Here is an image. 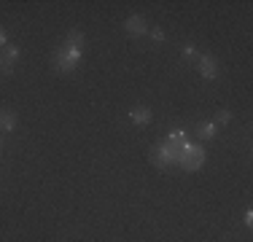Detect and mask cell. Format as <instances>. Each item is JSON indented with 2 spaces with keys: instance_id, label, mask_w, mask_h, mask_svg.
<instances>
[{
  "instance_id": "cell-1",
  "label": "cell",
  "mask_w": 253,
  "mask_h": 242,
  "mask_svg": "<svg viewBox=\"0 0 253 242\" xmlns=\"http://www.w3.org/2000/svg\"><path fill=\"white\" fill-rule=\"evenodd\" d=\"M186 145H175V143H170V140H162V143H156L151 151H148V159L154 161L156 167H170V164H178V159H180V151H183Z\"/></svg>"
},
{
  "instance_id": "cell-2",
  "label": "cell",
  "mask_w": 253,
  "mask_h": 242,
  "mask_svg": "<svg viewBox=\"0 0 253 242\" xmlns=\"http://www.w3.org/2000/svg\"><path fill=\"white\" fill-rule=\"evenodd\" d=\"M178 164L186 169V172H194V169H200L205 164V148L200 143H186V148L180 151V159Z\"/></svg>"
},
{
  "instance_id": "cell-3",
  "label": "cell",
  "mask_w": 253,
  "mask_h": 242,
  "mask_svg": "<svg viewBox=\"0 0 253 242\" xmlns=\"http://www.w3.org/2000/svg\"><path fill=\"white\" fill-rule=\"evenodd\" d=\"M81 62V54L78 51H70V48H57L54 51V57H51V65H54V70H59V73H70V70H76V65Z\"/></svg>"
},
{
  "instance_id": "cell-4",
  "label": "cell",
  "mask_w": 253,
  "mask_h": 242,
  "mask_svg": "<svg viewBox=\"0 0 253 242\" xmlns=\"http://www.w3.org/2000/svg\"><path fill=\"white\" fill-rule=\"evenodd\" d=\"M16 59H19V48L5 43L3 48H0V73H14Z\"/></svg>"
},
{
  "instance_id": "cell-5",
  "label": "cell",
  "mask_w": 253,
  "mask_h": 242,
  "mask_svg": "<svg viewBox=\"0 0 253 242\" xmlns=\"http://www.w3.org/2000/svg\"><path fill=\"white\" fill-rule=\"evenodd\" d=\"M200 73H202V78H208V81H215V78H218V62H215V57L202 54L200 57Z\"/></svg>"
},
{
  "instance_id": "cell-6",
  "label": "cell",
  "mask_w": 253,
  "mask_h": 242,
  "mask_svg": "<svg viewBox=\"0 0 253 242\" xmlns=\"http://www.w3.org/2000/svg\"><path fill=\"white\" fill-rule=\"evenodd\" d=\"M124 30H126L129 35H135V38H137V35H146V33H148V22L143 19V16L135 14V16H129V19L124 22Z\"/></svg>"
},
{
  "instance_id": "cell-7",
  "label": "cell",
  "mask_w": 253,
  "mask_h": 242,
  "mask_svg": "<svg viewBox=\"0 0 253 242\" xmlns=\"http://www.w3.org/2000/svg\"><path fill=\"white\" fill-rule=\"evenodd\" d=\"M65 48H70V51H78L81 54V48L86 46V38H84V33H78V30H70L68 35H65Z\"/></svg>"
},
{
  "instance_id": "cell-8",
  "label": "cell",
  "mask_w": 253,
  "mask_h": 242,
  "mask_svg": "<svg viewBox=\"0 0 253 242\" xmlns=\"http://www.w3.org/2000/svg\"><path fill=\"white\" fill-rule=\"evenodd\" d=\"M151 108H146V105H137V108H132L129 111V119L135 121L137 126H146V124H151Z\"/></svg>"
},
{
  "instance_id": "cell-9",
  "label": "cell",
  "mask_w": 253,
  "mask_h": 242,
  "mask_svg": "<svg viewBox=\"0 0 253 242\" xmlns=\"http://www.w3.org/2000/svg\"><path fill=\"white\" fill-rule=\"evenodd\" d=\"M194 135L200 137V140H213V137L218 135V126H215L213 121H202V124H197Z\"/></svg>"
},
{
  "instance_id": "cell-10",
  "label": "cell",
  "mask_w": 253,
  "mask_h": 242,
  "mask_svg": "<svg viewBox=\"0 0 253 242\" xmlns=\"http://www.w3.org/2000/svg\"><path fill=\"white\" fill-rule=\"evenodd\" d=\"M0 129H3V132L16 129V116L11 111H0Z\"/></svg>"
},
{
  "instance_id": "cell-11",
  "label": "cell",
  "mask_w": 253,
  "mask_h": 242,
  "mask_svg": "<svg viewBox=\"0 0 253 242\" xmlns=\"http://www.w3.org/2000/svg\"><path fill=\"white\" fill-rule=\"evenodd\" d=\"M167 140L175 143V145H186V143H189V137H186V132H183V129H172Z\"/></svg>"
},
{
  "instance_id": "cell-12",
  "label": "cell",
  "mask_w": 253,
  "mask_h": 242,
  "mask_svg": "<svg viewBox=\"0 0 253 242\" xmlns=\"http://www.w3.org/2000/svg\"><path fill=\"white\" fill-rule=\"evenodd\" d=\"M229 121H232V111H226V108H224V111L215 113V121H213V124H215V126H226Z\"/></svg>"
},
{
  "instance_id": "cell-13",
  "label": "cell",
  "mask_w": 253,
  "mask_h": 242,
  "mask_svg": "<svg viewBox=\"0 0 253 242\" xmlns=\"http://www.w3.org/2000/svg\"><path fill=\"white\" fill-rule=\"evenodd\" d=\"M183 57H186V59L197 57V48H194V43H186V46H183Z\"/></svg>"
},
{
  "instance_id": "cell-14",
  "label": "cell",
  "mask_w": 253,
  "mask_h": 242,
  "mask_svg": "<svg viewBox=\"0 0 253 242\" xmlns=\"http://www.w3.org/2000/svg\"><path fill=\"white\" fill-rule=\"evenodd\" d=\"M148 33H151V38H154V40H159V43H162V40H165V33H162L159 27H151V30H148Z\"/></svg>"
},
{
  "instance_id": "cell-15",
  "label": "cell",
  "mask_w": 253,
  "mask_h": 242,
  "mask_svg": "<svg viewBox=\"0 0 253 242\" xmlns=\"http://www.w3.org/2000/svg\"><path fill=\"white\" fill-rule=\"evenodd\" d=\"M3 46H5V30L0 27V48H3Z\"/></svg>"
},
{
  "instance_id": "cell-16",
  "label": "cell",
  "mask_w": 253,
  "mask_h": 242,
  "mask_svg": "<svg viewBox=\"0 0 253 242\" xmlns=\"http://www.w3.org/2000/svg\"><path fill=\"white\" fill-rule=\"evenodd\" d=\"M0 148H3V143H0Z\"/></svg>"
}]
</instances>
